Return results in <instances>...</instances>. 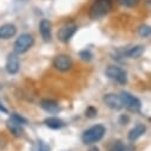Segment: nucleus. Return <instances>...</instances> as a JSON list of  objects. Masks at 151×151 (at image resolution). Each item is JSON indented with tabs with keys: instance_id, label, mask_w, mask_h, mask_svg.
Returning <instances> with one entry per match:
<instances>
[{
	"instance_id": "obj_21",
	"label": "nucleus",
	"mask_w": 151,
	"mask_h": 151,
	"mask_svg": "<svg viewBox=\"0 0 151 151\" xmlns=\"http://www.w3.org/2000/svg\"><path fill=\"white\" fill-rule=\"evenodd\" d=\"M79 56L81 57L82 61H86V62H89L93 58V55H92V52L89 50H82V51H80Z\"/></svg>"
},
{
	"instance_id": "obj_18",
	"label": "nucleus",
	"mask_w": 151,
	"mask_h": 151,
	"mask_svg": "<svg viewBox=\"0 0 151 151\" xmlns=\"http://www.w3.org/2000/svg\"><path fill=\"white\" fill-rule=\"evenodd\" d=\"M138 33H139L140 37H143V38H147V37L150 36V33H151V29H150L149 25H142L138 29Z\"/></svg>"
},
{
	"instance_id": "obj_15",
	"label": "nucleus",
	"mask_w": 151,
	"mask_h": 151,
	"mask_svg": "<svg viewBox=\"0 0 151 151\" xmlns=\"http://www.w3.org/2000/svg\"><path fill=\"white\" fill-rule=\"evenodd\" d=\"M44 124L49 127V129H52V130H60L64 126V123L58 119L57 117H49L44 120Z\"/></svg>"
},
{
	"instance_id": "obj_10",
	"label": "nucleus",
	"mask_w": 151,
	"mask_h": 151,
	"mask_svg": "<svg viewBox=\"0 0 151 151\" xmlns=\"http://www.w3.org/2000/svg\"><path fill=\"white\" fill-rule=\"evenodd\" d=\"M17 33V27L13 24H4L0 26V40H10Z\"/></svg>"
},
{
	"instance_id": "obj_6",
	"label": "nucleus",
	"mask_w": 151,
	"mask_h": 151,
	"mask_svg": "<svg viewBox=\"0 0 151 151\" xmlns=\"http://www.w3.org/2000/svg\"><path fill=\"white\" fill-rule=\"evenodd\" d=\"M76 30H78V26L75 25L74 23H65L57 31V38L62 43H68L71 37L75 35Z\"/></svg>"
},
{
	"instance_id": "obj_23",
	"label": "nucleus",
	"mask_w": 151,
	"mask_h": 151,
	"mask_svg": "<svg viewBox=\"0 0 151 151\" xmlns=\"http://www.w3.org/2000/svg\"><path fill=\"white\" fill-rule=\"evenodd\" d=\"M96 113H98L96 108L93 107V106H89V107L86 109V117H87V118H94V117L96 116Z\"/></svg>"
},
{
	"instance_id": "obj_2",
	"label": "nucleus",
	"mask_w": 151,
	"mask_h": 151,
	"mask_svg": "<svg viewBox=\"0 0 151 151\" xmlns=\"http://www.w3.org/2000/svg\"><path fill=\"white\" fill-rule=\"evenodd\" d=\"M105 133H106V129L102 125H100V124L94 125L83 132L82 143L86 145H92L94 143H98L99 140H101L104 138Z\"/></svg>"
},
{
	"instance_id": "obj_8",
	"label": "nucleus",
	"mask_w": 151,
	"mask_h": 151,
	"mask_svg": "<svg viewBox=\"0 0 151 151\" xmlns=\"http://www.w3.org/2000/svg\"><path fill=\"white\" fill-rule=\"evenodd\" d=\"M104 102L106 104L107 107H109L111 109H114V111H119V109H122L124 107L120 96L117 95V94H114V93L106 94L104 96Z\"/></svg>"
},
{
	"instance_id": "obj_7",
	"label": "nucleus",
	"mask_w": 151,
	"mask_h": 151,
	"mask_svg": "<svg viewBox=\"0 0 151 151\" xmlns=\"http://www.w3.org/2000/svg\"><path fill=\"white\" fill-rule=\"evenodd\" d=\"M54 67L60 70V71H68L71 67H73V60L70 56L68 55H57L55 58H54V62H52Z\"/></svg>"
},
{
	"instance_id": "obj_22",
	"label": "nucleus",
	"mask_w": 151,
	"mask_h": 151,
	"mask_svg": "<svg viewBox=\"0 0 151 151\" xmlns=\"http://www.w3.org/2000/svg\"><path fill=\"white\" fill-rule=\"evenodd\" d=\"M11 119H12V120H14L16 123L20 124V125H23V124H27V120H26L24 117H22V116H19V114H17V113H12Z\"/></svg>"
},
{
	"instance_id": "obj_24",
	"label": "nucleus",
	"mask_w": 151,
	"mask_h": 151,
	"mask_svg": "<svg viewBox=\"0 0 151 151\" xmlns=\"http://www.w3.org/2000/svg\"><path fill=\"white\" fill-rule=\"evenodd\" d=\"M0 111H1V112H4V113H7V109L3 106V104L1 102H0Z\"/></svg>"
},
{
	"instance_id": "obj_3",
	"label": "nucleus",
	"mask_w": 151,
	"mask_h": 151,
	"mask_svg": "<svg viewBox=\"0 0 151 151\" xmlns=\"http://www.w3.org/2000/svg\"><path fill=\"white\" fill-rule=\"evenodd\" d=\"M35 43V40L33 37L30 35V33H23L20 35L17 41L14 42V45H13V51L16 55H22V54H25L26 51L30 50V48Z\"/></svg>"
},
{
	"instance_id": "obj_11",
	"label": "nucleus",
	"mask_w": 151,
	"mask_h": 151,
	"mask_svg": "<svg viewBox=\"0 0 151 151\" xmlns=\"http://www.w3.org/2000/svg\"><path fill=\"white\" fill-rule=\"evenodd\" d=\"M40 32L44 42L51 41V23L47 19H43L40 24Z\"/></svg>"
},
{
	"instance_id": "obj_14",
	"label": "nucleus",
	"mask_w": 151,
	"mask_h": 151,
	"mask_svg": "<svg viewBox=\"0 0 151 151\" xmlns=\"http://www.w3.org/2000/svg\"><path fill=\"white\" fill-rule=\"evenodd\" d=\"M145 50V47L144 45H134V47H131L129 48L126 51H125V55L130 58H138L143 55Z\"/></svg>"
},
{
	"instance_id": "obj_12",
	"label": "nucleus",
	"mask_w": 151,
	"mask_h": 151,
	"mask_svg": "<svg viewBox=\"0 0 151 151\" xmlns=\"http://www.w3.org/2000/svg\"><path fill=\"white\" fill-rule=\"evenodd\" d=\"M146 131V127L144 124H137L127 134V138L130 142H136L138 138H140Z\"/></svg>"
},
{
	"instance_id": "obj_16",
	"label": "nucleus",
	"mask_w": 151,
	"mask_h": 151,
	"mask_svg": "<svg viewBox=\"0 0 151 151\" xmlns=\"http://www.w3.org/2000/svg\"><path fill=\"white\" fill-rule=\"evenodd\" d=\"M7 127H9V130L11 131V133H12L13 136H16V137H20V136H23V133H24V130H23L22 125L18 124V123H16V122L12 120L11 118H10V120L7 122Z\"/></svg>"
},
{
	"instance_id": "obj_13",
	"label": "nucleus",
	"mask_w": 151,
	"mask_h": 151,
	"mask_svg": "<svg viewBox=\"0 0 151 151\" xmlns=\"http://www.w3.org/2000/svg\"><path fill=\"white\" fill-rule=\"evenodd\" d=\"M41 107L48 112V113H57L60 111V106L56 101L50 100V99H44L41 101Z\"/></svg>"
},
{
	"instance_id": "obj_25",
	"label": "nucleus",
	"mask_w": 151,
	"mask_h": 151,
	"mask_svg": "<svg viewBox=\"0 0 151 151\" xmlns=\"http://www.w3.org/2000/svg\"><path fill=\"white\" fill-rule=\"evenodd\" d=\"M88 151H100V150H99V149H98L96 146H92V147H91V149H89Z\"/></svg>"
},
{
	"instance_id": "obj_20",
	"label": "nucleus",
	"mask_w": 151,
	"mask_h": 151,
	"mask_svg": "<svg viewBox=\"0 0 151 151\" xmlns=\"http://www.w3.org/2000/svg\"><path fill=\"white\" fill-rule=\"evenodd\" d=\"M140 0H118V3L125 7H134L138 5Z\"/></svg>"
},
{
	"instance_id": "obj_5",
	"label": "nucleus",
	"mask_w": 151,
	"mask_h": 151,
	"mask_svg": "<svg viewBox=\"0 0 151 151\" xmlns=\"http://www.w3.org/2000/svg\"><path fill=\"white\" fill-rule=\"evenodd\" d=\"M106 75L108 78L116 80L118 83L120 85H125L127 82V74L126 71L120 68V67H117V65H109L107 69H106Z\"/></svg>"
},
{
	"instance_id": "obj_17",
	"label": "nucleus",
	"mask_w": 151,
	"mask_h": 151,
	"mask_svg": "<svg viewBox=\"0 0 151 151\" xmlns=\"http://www.w3.org/2000/svg\"><path fill=\"white\" fill-rule=\"evenodd\" d=\"M32 151H50V146L43 140H37L32 146Z\"/></svg>"
},
{
	"instance_id": "obj_4",
	"label": "nucleus",
	"mask_w": 151,
	"mask_h": 151,
	"mask_svg": "<svg viewBox=\"0 0 151 151\" xmlns=\"http://www.w3.org/2000/svg\"><path fill=\"white\" fill-rule=\"evenodd\" d=\"M119 96L122 99L123 106H125L126 108H129L131 112H139L140 111L142 104H140V100L138 98L133 96L129 92H122Z\"/></svg>"
},
{
	"instance_id": "obj_9",
	"label": "nucleus",
	"mask_w": 151,
	"mask_h": 151,
	"mask_svg": "<svg viewBox=\"0 0 151 151\" xmlns=\"http://www.w3.org/2000/svg\"><path fill=\"white\" fill-rule=\"evenodd\" d=\"M19 68H20V61H19L18 55H16L14 52L10 54L7 56V60H6V70H7V73L14 75L19 71Z\"/></svg>"
},
{
	"instance_id": "obj_1",
	"label": "nucleus",
	"mask_w": 151,
	"mask_h": 151,
	"mask_svg": "<svg viewBox=\"0 0 151 151\" xmlns=\"http://www.w3.org/2000/svg\"><path fill=\"white\" fill-rule=\"evenodd\" d=\"M112 10V0H95L89 9V18L93 20L105 17Z\"/></svg>"
},
{
	"instance_id": "obj_19",
	"label": "nucleus",
	"mask_w": 151,
	"mask_h": 151,
	"mask_svg": "<svg viewBox=\"0 0 151 151\" xmlns=\"http://www.w3.org/2000/svg\"><path fill=\"white\" fill-rule=\"evenodd\" d=\"M109 151H126V147L120 140H116V142L112 143Z\"/></svg>"
}]
</instances>
